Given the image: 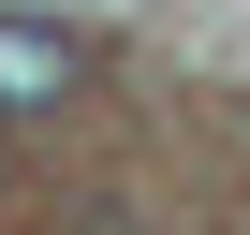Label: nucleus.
Segmentation results:
<instances>
[{"label": "nucleus", "mask_w": 250, "mask_h": 235, "mask_svg": "<svg viewBox=\"0 0 250 235\" xmlns=\"http://www.w3.org/2000/svg\"><path fill=\"white\" fill-rule=\"evenodd\" d=\"M88 88V44L59 30V15H0V118H44V103H74Z\"/></svg>", "instance_id": "1"}]
</instances>
